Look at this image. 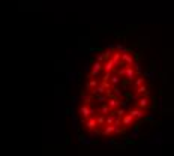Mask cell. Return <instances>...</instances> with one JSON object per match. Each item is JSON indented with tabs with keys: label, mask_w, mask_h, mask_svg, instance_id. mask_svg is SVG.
Listing matches in <instances>:
<instances>
[{
	"label": "cell",
	"mask_w": 174,
	"mask_h": 156,
	"mask_svg": "<svg viewBox=\"0 0 174 156\" xmlns=\"http://www.w3.org/2000/svg\"><path fill=\"white\" fill-rule=\"evenodd\" d=\"M156 108V86L147 59L126 44H110L87 63L74 99L83 138L116 143L135 135Z\"/></svg>",
	"instance_id": "cell-1"
}]
</instances>
